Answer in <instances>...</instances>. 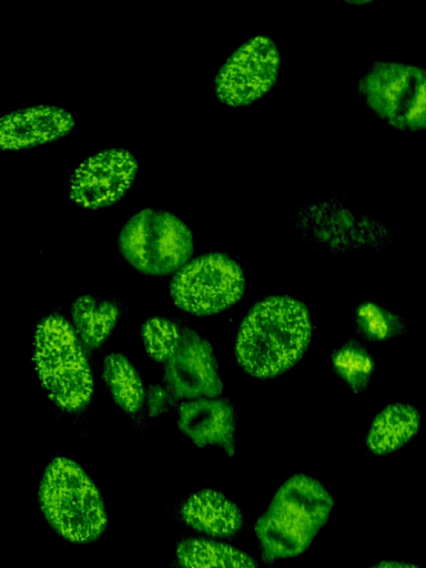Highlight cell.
<instances>
[{
  "instance_id": "6da1fadb",
  "label": "cell",
  "mask_w": 426,
  "mask_h": 568,
  "mask_svg": "<svg viewBox=\"0 0 426 568\" xmlns=\"http://www.w3.org/2000/svg\"><path fill=\"white\" fill-rule=\"evenodd\" d=\"M312 335L307 308L291 296L256 303L243 320L235 343L242 368L255 377H272L292 367Z\"/></svg>"
},
{
  "instance_id": "7a4b0ae2",
  "label": "cell",
  "mask_w": 426,
  "mask_h": 568,
  "mask_svg": "<svg viewBox=\"0 0 426 568\" xmlns=\"http://www.w3.org/2000/svg\"><path fill=\"white\" fill-rule=\"evenodd\" d=\"M333 498L315 478L297 474L275 493L255 524L262 559L273 562L304 552L333 509Z\"/></svg>"
},
{
  "instance_id": "3957f363",
  "label": "cell",
  "mask_w": 426,
  "mask_h": 568,
  "mask_svg": "<svg viewBox=\"0 0 426 568\" xmlns=\"http://www.w3.org/2000/svg\"><path fill=\"white\" fill-rule=\"evenodd\" d=\"M148 355L164 368V383L175 398H212L222 392L217 363L209 342L194 331L160 317L142 326Z\"/></svg>"
},
{
  "instance_id": "277c9868",
  "label": "cell",
  "mask_w": 426,
  "mask_h": 568,
  "mask_svg": "<svg viewBox=\"0 0 426 568\" xmlns=\"http://www.w3.org/2000/svg\"><path fill=\"white\" fill-rule=\"evenodd\" d=\"M39 500L47 521L69 541H93L105 527L106 515L99 490L69 458L57 457L47 466Z\"/></svg>"
},
{
  "instance_id": "5b68a950",
  "label": "cell",
  "mask_w": 426,
  "mask_h": 568,
  "mask_svg": "<svg viewBox=\"0 0 426 568\" xmlns=\"http://www.w3.org/2000/svg\"><path fill=\"white\" fill-rule=\"evenodd\" d=\"M33 362L49 397L65 410L85 406L93 392V379L75 333L61 316L49 315L33 336Z\"/></svg>"
},
{
  "instance_id": "8992f818",
  "label": "cell",
  "mask_w": 426,
  "mask_h": 568,
  "mask_svg": "<svg viewBox=\"0 0 426 568\" xmlns=\"http://www.w3.org/2000/svg\"><path fill=\"white\" fill-rule=\"evenodd\" d=\"M122 256L139 272L166 275L179 270L193 252V236L178 216L153 209L134 214L122 227Z\"/></svg>"
},
{
  "instance_id": "52a82bcc",
  "label": "cell",
  "mask_w": 426,
  "mask_h": 568,
  "mask_svg": "<svg viewBox=\"0 0 426 568\" xmlns=\"http://www.w3.org/2000/svg\"><path fill=\"white\" fill-rule=\"evenodd\" d=\"M358 90L383 121L399 130H426V69L400 62L376 61Z\"/></svg>"
},
{
  "instance_id": "ba28073f",
  "label": "cell",
  "mask_w": 426,
  "mask_h": 568,
  "mask_svg": "<svg viewBox=\"0 0 426 568\" xmlns=\"http://www.w3.org/2000/svg\"><path fill=\"white\" fill-rule=\"evenodd\" d=\"M245 287L244 274L231 257L212 253L184 265L173 277L174 304L194 315L219 313L237 302Z\"/></svg>"
},
{
  "instance_id": "9c48e42d",
  "label": "cell",
  "mask_w": 426,
  "mask_h": 568,
  "mask_svg": "<svg viewBox=\"0 0 426 568\" xmlns=\"http://www.w3.org/2000/svg\"><path fill=\"white\" fill-rule=\"evenodd\" d=\"M281 55L274 41L255 36L237 48L220 68L214 92L224 104L241 106L262 98L275 84Z\"/></svg>"
},
{
  "instance_id": "30bf717a",
  "label": "cell",
  "mask_w": 426,
  "mask_h": 568,
  "mask_svg": "<svg viewBox=\"0 0 426 568\" xmlns=\"http://www.w3.org/2000/svg\"><path fill=\"white\" fill-rule=\"evenodd\" d=\"M138 171L133 154L108 149L87 158L73 171L69 197L84 209H100L118 202L132 185Z\"/></svg>"
},
{
  "instance_id": "8fae6325",
  "label": "cell",
  "mask_w": 426,
  "mask_h": 568,
  "mask_svg": "<svg viewBox=\"0 0 426 568\" xmlns=\"http://www.w3.org/2000/svg\"><path fill=\"white\" fill-rule=\"evenodd\" d=\"M74 124L71 113L59 106L21 109L1 118V148L21 150L57 140L67 135Z\"/></svg>"
},
{
  "instance_id": "7c38bea8",
  "label": "cell",
  "mask_w": 426,
  "mask_h": 568,
  "mask_svg": "<svg viewBox=\"0 0 426 568\" xmlns=\"http://www.w3.org/2000/svg\"><path fill=\"white\" fill-rule=\"evenodd\" d=\"M179 428L197 447L221 446L229 456L235 448V414L223 399L196 398L179 408Z\"/></svg>"
},
{
  "instance_id": "4fadbf2b",
  "label": "cell",
  "mask_w": 426,
  "mask_h": 568,
  "mask_svg": "<svg viewBox=\"0 0 426 568\" xmlns=\"http://www.w3.org/2000/svg\"><path fill=\"white\" fill-rule=\"evenodd\" d=\"M181 517L191 528L221 538L237 534L243 524L240 508L214 489L191 495L181 507Z\"/></svg>"
},
{
  "instance_id": "5bb4252c",
  "label": "cell",
  "mask_w": 426,
  "mask_h": 568,
  "mask_svg": "<svg viewBox=\"0 0 426 568\" xmlns=\"http://www.w3.org/2000/svg\"><path fill=\"white\" fill-rule=\"evenodd\" d=\"M419 414L408 404H393L374 418L367 434V447L376 455L389 454L407 443L418 430Z\"/></svg>"
},
{
  "instance_id": "9a60e30c",
  "label": "cell",
  "mask_w": 426,
  "mask_h": 568,
  "mask_svg": "<svg viewBox=\"0 0 426 568\" xmlns=\"http://www.w3.org/2000/svg\"><path fill=\"white\" fill-rule=\"evenodd\" d=\"M181 568H257L246 552L223 544L201 538L181 541L176 548Z\"/></svg>"
},
{
  "instance_id": "2e32d148",
  "label": "cell",
  "mask_w": 426,
  "mask_h": 568,
  "mask_svg": "<svg viewBox=\"0 0 426 568\" xmlns=\"http://www.w3.org/2000/svg\"><path fill=\"white\" fill-rule=\"evenodd\" d=\"M75 332L89 348L99 347L110 335L119 317L118 307L90 295L79 296L71 306Z\"/></svg>"
},
{
  "instance_id": "e0dca14e",
  "label": "cell",
  "mask_w": 426,
  "mask_h": 568,
  "mask_svg": "<svg viewBox=\"0 0 426 568\" xmlns=\"http://www.w3.org/2000/svg\"><path fill=\"white\" fill-rule=\"evenodd\" d=\"M102 375L118 406L128 413H134L141 407L145 397L144 388L125 356L115 353L108 355L103 362Z\"/></svg>"
},
{
  "instance_id": "ac0fdd59",
  "label": "cell",
  "mask_w": 426,
  "mask_h": 568,
  "mask_svg": "<svg viewBox=\"0 0 426 568\" xmlns=\"http://www.w3.org/2000/svg\"><path fill=\"white\" fill-rule=\"evenodd\" d=\"M335 373L348 385L359 393L364 390L374 371V361L367 349L357 342L351 341L332 356Z\"/></svg>"
},
{
  "instance_id": "d6986e66",
  "label": "cell",
  "mask_w": 426,
  "mask_h": 568,
  "mask_svg": "<svg viewBox=\"0 0 426 568\" xmlns=\"http://www.w3.org/2000/svg\"><path fill=\"white\" fill-rule=\"evenodd\" d=\"M355 322L359 334L369 341H386L405 331L398 315L371 302L356 308Z\"/></svg>"
},
{
  "instance_id": "ffe728a7",
  "label": "cell",
  "mask_w": 426,
  "mask_h": 568,
  "mask_svg": "<svg viewBox=\"0 0 426 568\" xmlns=\"http://www.w3.org/2000/svg\"><path fill=\"white\" fill-rule=\"evenodd\" d=\"M146 396L150 414L152 416L163 413L168 408V402H170L171 397H174L170 392L168 393L164 388L159 386L151 387Z\"/></svg>"
},
{
  "instance_id": "44dd1931",
  "label": "cell",
  "mask_w": 426,
  "mask_h": 568,
  "mask_svg": "<svg viewBox=\"0 0 426 568\" xmlns=\"http://www.w3.org/2000/svg\"><path fill=\"white\" fill-rule=\"evenodd\" d=\"M369 568H418L416 565L397 561V560H384Z\"/></svg>"
}]
</instances>
